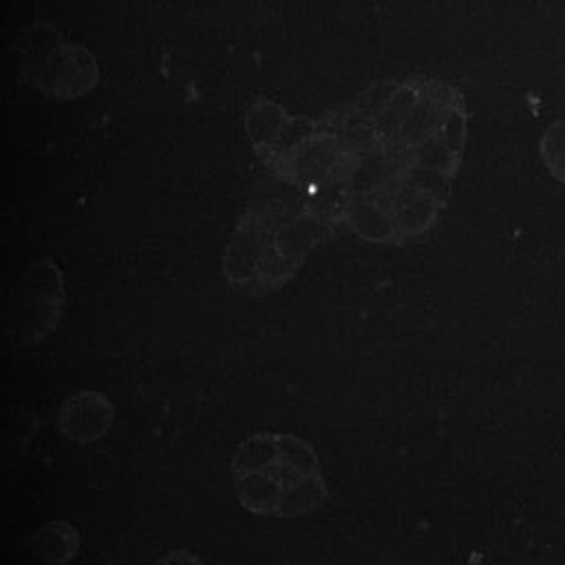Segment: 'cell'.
<instances>
[{
	"mask_svg": "<svg viewBox=\"0 0 565 565\" xmlns=\"http://www.w3.org/2000/svg\"><path fill=\"white\" fill-rule=\"evenodd\" d=\"M249 113L263 119L249 117L254 143L276 150L280 170L329 159L320 183H335V218L380 243L430 230L448 201L468 132L463 95L424 75L377 82L322 119L289 117L269 99H258Z\"/></svg>",
	"mask_w": 565,
	"mask_h": 565,
	"instance_id": "6da1fadb",
	"label": "cell"
},
{
	"mask_svg": "<svg viewBox=\"0 0 565 565\" xmlns=\"http://www.w3.org/2000/svg\"><path fill=\"white\" fill-rule=\"evenodd\" d=\"M238 503L258 516L296 519L320 510L327 483L311 444L291 433L258 430L232 457Z\"/></svg>",
	"mask_w": 565,
	"mask_h": 565,
	"instance_id": "7a4b0ae2",
	"label": "cell"
},
{
	"mask_svg": "<svg viewBox=\"0 0 565 565\" xmlns=\"http://www.w3.org/2000/svg\"><path fill=\"white\" fill-rule=\"evenodd\" d=\"M24 44V73L42 93L79 97L97 84L99 68L93 53L66 42L51 24H33Z\"/></svg>",
	"mask_w": 565,
	"mask_h": 565,
	"instance_id": "3957f363",
	"label": "cell"
},
{
	"mask_svg": "<svg viewBox=\"0 0 565 565\" xmlns=\"http://www.w3.org/2000/svg\"><path fill=\"white\" fill-rule=\"evenodd\" d=\"M64 305L62 271L53 260L33 263L20 278L9 311V333L18 344H38L60 322Z\"/></svg>",
	"mask_w": 565,
	"mask_h": 565,
	"instance_id": "277c9868",
	"label": "cell"
},
{
	"mask_svg": "<svg viewBox=\"0 0 565 565\" xmlns=\"http://www.w3.org/2000/svg\"><path fill=\"white\" fill-rule=\"evenodd\" d=\"M113 417L115 408L106 395L97 391H82L62 404L57 424L66 437L79 444H90L110 428Z\"/></svg>",
	"mask_w": 565,
	"mask_h": 565,
	"instance_id": "5b68a950",
	"label": "cell"
},
{
	"mask_svg": "<svg viewBox=\"0 0 565 565\" xmlns=\"http://www.w3.org/2000/svg\"><path fill=\"white\" fill-rule=\"evenodd\" d=\"M539 150H541L543 163L550 170V174L556 181L565 183V119L552 121L545 128Z\"/></svg>",
	"mask_w": 565,
	"mask_h": 565,
	"instance_id": "8992f818",
	"label": "cell"
},
{
	"mask_svg": "<svg viewBox=\"0 0 565 565\" xmlns=\"http://www.w3.org/2000/svg\"><path fill=\"white\" fill-rule=\"evenodd\" d=\"M33 541H35L38 552H42L44 556H46V552L51 550V545H60V547L68 554V558L77 552V532H75L73 525H68V523H64V521H55V523L44 525V527L33 536Z\"/></svg>",
	"mask_w": 565,
	"mask_h": 565,
	"instance_id": "52a82bcc",
	"label": "cell"
}]
</instances>
